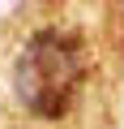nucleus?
<instances>
[{"label": "nucleus", "instance_id": "nucleus-1", "mask_svg": "<svg viewBox=\"0 0 124 129\" xmlns=\"http://www.w3.org/2000/svg\"><path fill=\"white\" fill-rule=\"evenodd\" d=\"M90 56L77 30L64 26H39L13 56V99L34 120H64L86 86Z\"/></svg>", "mask_w": 124, "mask_h": 129}]
</instances>
